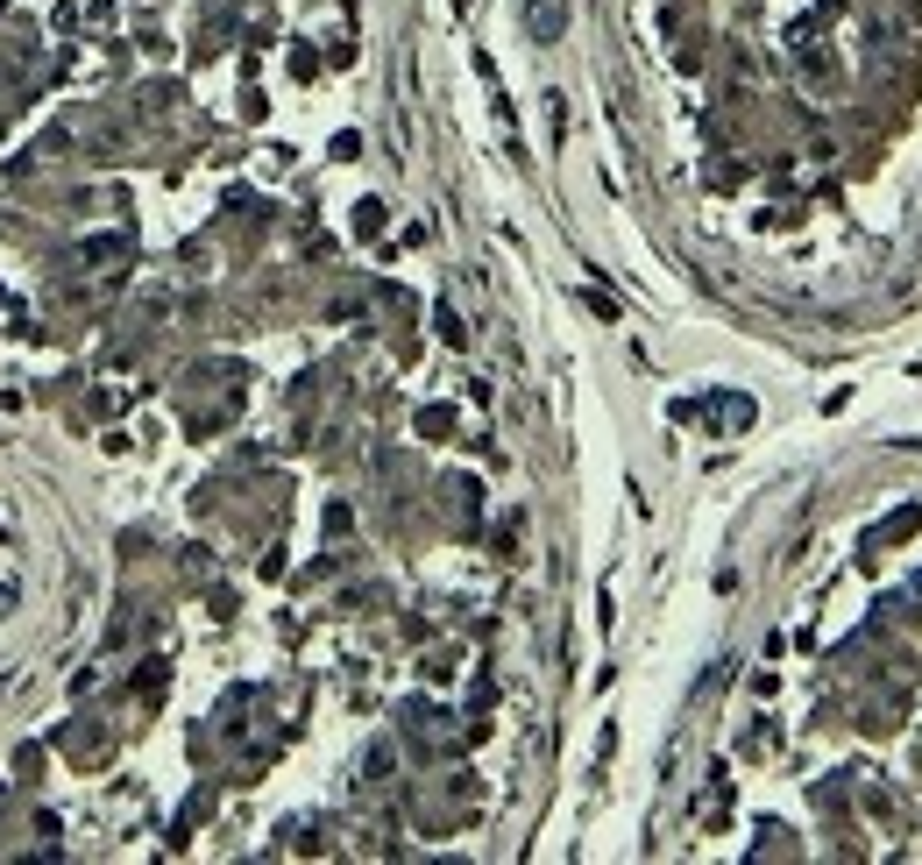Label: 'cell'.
<instances>
[{
    "label": "cell",
    "instance_id": "cell-1",
    "mask_svg": "<svg viewBox=\"0 0 922 865\" xmlns=\"http://www.w3.org/2000/svg\"><path fill=\"white\" fill-rule=\"evenodd\" d=\"M525 15H532V29H540V36H554L561 29V0H525Z\"/></svg>",
    "mask_w": 922,
    "mask_h": 865
}]
</instances>
